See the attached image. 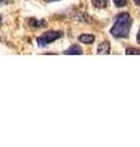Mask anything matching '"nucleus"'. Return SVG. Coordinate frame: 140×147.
Returning <instances> with one entry per match:
<instances>
[{"label": "nucleus", "instance_id": "obj_1", "mask_svg": "<svg viewBox=\"0 0 140 147\" xmlns=\"http://www.w3.org/2000/svg\"><path fill=\"white\" fill-rule=\"evenodd\" d=\"M132 17L128 12L119 13L116 18V24L111 28V34L114 38H127L132 27Z\"/></svg>", "mask_w": 140, "mask_h": 147}, {"label": "nucleus", "instance_id": "obj_2", "mask_svg": "<svg viewBox=\"0 0 140 147\" xmlns=\"http://www.w3.org/2000/svg\"><path fill=\"white\" fill-rule=\"evenodd\" d=\"M63 36L62 32H58V31H49L44 33L43 36H41L37 38V43H38L39 47H46V45H48L49 43L54 42V40H57L58 38Z\"/></svg>", "mask_w": 140, "mask_h": 147}, {"label": "nucleus", "instance_id": "obj_3", "mask_svg": "<svg viewBox=\"0 0 140 147\" xmlns=\"http://www.w3.org/2000/svg\"><path fill=\"white\" fill-rule=\"evenodd\" d=\"M64 54H68V55H73V54H75V55H81V54H82V49H81L80 45L74 44V45L69 47L67 50H65Z\"/></svg>", "mask_w": 140, "mask_h": 147}, {"label": "nucleus", "instance_id": "obj_4", "mask_svg": "<svg viewBox=\"0 0 140 147\" xmlns=\"http://www.w3.org/2000/svg\"><path fill=\"white\" fill-rule=\"evenodd\" d=\"M73 18L76 21H80V22H91V18L88 17L87 13L85 12H75L73 13Z\"/></svg>", "mask_w": 140, "mask_h": 147}, {"label": "nucleus", "instance_id": "obj_5", "mask_svg": "<svg viewBox=\"0 0 140 147\" xmlns=\"http://www.w3.org/2000/svg\"><path fill=\"white\" fill-rule=\"evenodd\" d=\"M111 45L108 42H102L100 43L99 48H97V54H109Z\"/></svg>", "mask_w": 140, "mask_h": 147}, {"label": "nucleus", "instance_id": "obj_6", "mask_svg": "<svg viewBox=\"0 0 140 147\" xmlns=\"http://www.w3.org/2000/svg\"><path fill=\"white\" fill-rule=\"evenodd\" d=\"M29 25L30 27H32V28H38V27H43V26H47V22L44 20H36V18H31V20H29Z\"/></svg>", "mask_w": 140, "mask_h": 147}, {"label": "nucleus", "instance_id": "obj_7", "mask_svg": "<svg viewBox=\"0 0 140 147\" xmlns=\"http://www.w3.org/2000/svg\"><path fill=\"white\" fill-rule=\"evenodd\" d=\"M79 40H80L81 43H85V44H91V43H93V40H95V36L81 34V36H79Z\"/></svg>", "mask_w": 140, "mask_h": 147}, {"label": "nucleus", "instance_id": "obj_8", "mask_svg": "<svg viewBox=\"0 0 140 147\" xmlns=\"http://www.w3.org/2000/svg\"><path fill=\"white\" fill-rule=\"evenodd\" d=\"M92 5L97 9H105L108 6V1L107 0H92Z\"/></svg>", "mask_w": 140, "mask_h": 147}, {"label": "nucleus", "instance_id": "obj_9", "mask_svg": "<svg viewBox=\"0 0 140 147\" xmlns=\"http://www.w3.org/2000/svg\"><path fill=\"white\" fill-rule=\"evenodd\" d=\"M113 3L117 7H124V6H127L128 0H113Z\"/></svg>", "mask_w": 140, "mask_h": 147}, {"label": "nucleus", "instance_id": "obj_10", "mask_svg": "<svg viewBox=\"0 0 140 147\" xmlns=\"http://www.w3.org/2000/svg\"><path fill=\"white\" fill-rule=\"evenodd\" d=\"M125 54H128V55H132V54L140 55V49H137V48H128L127 50H125Z\"/></svg>", "mask_w": 140, "mask_h": 147}, {"label": "nucleus", "instance_id": "obj_11", "mask_svg": "<svg viewBox=\"0 0 140 147\" xmlns=\"http://www.w3.org/2000/svg\"><path fill=\"white\" fill-rule=\"evenodd\" d=\"M11 3H12V0H0V5H9Z\"/></svg>", "mask_w": 140, "mask_h": 147}, {"label": "nucleus", "instance_id": "obj_12", "mask_svg": "<svg viewBox=\"0 0 140 147\" xmlns=\"http://www.w3.org/2000/svg\"><path fill=\"white\" fill-rule=\"evenodd\" d=\"M137 39H138V43L140 44V30H139V32H138V36H137Z\"/></svg>", "mask_w": 140, "mask_h": 147}, {"label": "nucleus", "instance_id": "obj_13", "mask_svg": "<svg viewBox=\"0 0 140 147\" xmlns=\"http://www.w3.org/2000/svg\"><path fill=\"white\" fill-rule=\"evenodd\" d=\"M134 3H135V4H137V5H138V6H140V0H134Z\"/></svg>", "mask_w": 140, "mask_h": 147}, {"label": "nucleus", "instance_id": "obj_14", "mask_svg": "<svg viewBox=\"0 0 140 147\" xmlns=\"http://www.w3.org/2000/svg\"><path fill=\"white\" fill-rule=\"evenodd\" d=\"M47 3H52V1H58V0H46Z\"/></svg>", "mask_w": 140, "mask_h": 147}, {"label": "nucleus", "instance_id": "obj_15", "mask_svg": "<svg viewBox=\"0 0 140 147\" xmlns=\"http://www.w3.org/2000/svg\"><path fill=\"white\" fill-rule=\"evenodd\" d=\"M0 20H1V18H0Z\"/></svg>", "mask_w": 140, "mask_h": 147}]
</instances>
